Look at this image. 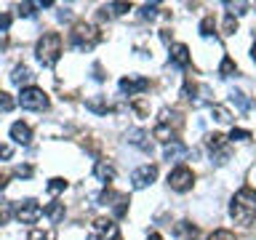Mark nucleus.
Instances as JSON below:
<instances>
[{
	"mask_svg": "<svg viewBox=\"0 0 256 240\" xmlns=\"http://www.w3.org/2000/svg\"><path fill=\"white\" fill-rule=\"evenodd\" d=\"M206 144H208V150H211V152H221V150H227V147H229V141H227V136H221V134H211L206 139Z\"/></svg>",
	"mask_w": 256,
	"mask_h": 240,
	"instance_id": "obj_19",
	"label": "nucleus"
},
{
	"mask_svg": "<svg viewBox=\"0 0 256 240\" xmlns=\"http://www.w3.org/2000/svg\"><path fill=\"white\" fill-rule=\"evenodd\" d=\"M192 181H195V173L189 171L187 166H176L174 171L168 173V187L174 192H187L192 190Z\"/></svg>",
	"mask_w": 256,
	"mask_h": 240,
	"instance_id": "obj_5",
	"label": "nucleus"
},
{
	"mask_svg": "<svg viewBox=\"0 0 256 240\" xmlns=\"http://www.w3.org/2000/svg\"><path fill=\"white\" fill-rule=\"evenodd\" d=\"M187 155H189V147L184 144V141H179V139L168 141L166 150H163V158H166L168 163H171V160H184Z\"/></svg>",
	"mask_w": 256,
	"mask_h": 240,
	"instance_id": "obj_11",
	"label": "nucleus"
},
{
	"mask_svg": "<svg viewBox=\"0 0 256 240\" xmlns=\"http://www.w3.org/2000/svg\"><path fill=\"white\" fill-rule=\"evenodd\" d=\"M43 213H45V216H48L54 224H59V222L64 219V203H59V200H54V203H48V206L43 208Z\"/></svg>",
	"mask_w": 256,
	"mask_h": 240,
	"instance_id": "obj_17",
	"label": "nucleus"
},
{
	"mask_svg": "<svg viewBox=\"0 0 256 240\" xmlns=\"http://www.w3.org/2000/svg\"><path fill=\"white\" fill-rule=\"evenodd\" d=\"M85 109H91V112H96V115L112 112V107H110V102L104 99V96H94V99H88V102H85Z\"/></svg>",
	"mask_w": 256,
	"mask_h": 240,
	"instance_id": "obj_16",
	"label": "nucleus"
},
{
	"mask_svg": "<svg viewBox=\"0 0 256 240\" xmlns=\"http://www.w3.org/2000/svg\"><path fill=\"white\" fill-rule=\"evenodd\" d=\"M37 62L43 67H54L62 56V35L59 32H45V35L37 40Z\"/></svg>",
	"mask_w": 256,
	"mask_h": 240,
	"instance_id": "obj_2",
	"label": "nucleus"
},
{
	"mask_svg": "<svg viewBox=\"0 0 256 240\" xmlns=\"http://www.w3.org/2000/svg\"><path fill=\"white\" fill-rule=\"evenodd\" d=\"M155 179H157V168L155 166H142V168H136V171L131 173V184H134V190H144V187H149Z\"/></svg>",
	"mask_w": 256,
	"mask_h": 240,
	"instance_id": "obj_7",
	"label": "nucleus"
},
{
	"mask_svg": "<svg viewBox=\"0 0 256 240\" xmlns=\"http://www.w3.org/2000/svg\"><path fill=\"white\" fill-rule=\"evenodd\" d=\"M62 190H67V181H64L62 176H56V179L48 181V192H62Z\"/></svg>",
	"mask_w": 256,
	"mask_h": 240,
	"instance_id": "obj_28",
	"label": "nucleus"
},
{
	"mask_svg": "<svg viewBox=\"0 0 256 240\" xmlns=\"http://www.w3.org/2000/svg\"><path fill=\"white\" fill-rule=\"evenodd\" d=\"M238 32V19L235 16H227L224 19V35H235Z\"/></svg>",
	"mask_w": 256,
	"mask_h": 240,
	"instance_id": "obj_31",
	"label": "nucleus"
},
{
	"mask_svg": "<svg viewBox=\"0 0 256 240\" xmlns=\"http://www.w3.org/2000/svg\"><path fill=\"white\" fill-rule=\"evenodd\" d=\"M11 139L16 141V144H30V139H32V131H30V126L27 123H14L11 126Z\"/></svg>",
	"mask_w": 256,
	"mask_h": 240,
	"instance_id": "obj_13",
	"label": "nucleus"
},
{
	"mask_svg": "<svg viewBox=\"0 0 256 240\" xmlns=\"http://www.w3.org/2000/svg\"><path fill=\"white\" fill-rule=\"evenodd\" d=\"M8 27H11V16H8V14H0V30L5 32Z\"/></svg>",
	"mask_w": 256,
	"mask_h": 240,
	"instance_id": "obj_38",
	"label": "nucleus"
},
{
	"mask_svg": "<svg viewBox=\"0 0 256 240\" xmlns=\"http://www.w3.org/2000/svg\"><path fill=\"white\" fill-rule=\"evenodd\" d=\"M211 115H214V118L219 120V123H229V120H232L229 109H227V107H221V104H214V107H211Z\"/></svg>",
	"mask_w": 256,
	"mask_h": 240,
	"instance_id": "obj_22",
	"label": "nucleus"
},
{
	"mask_svg": "<svg viewBox=\"0 0 256 240\" xmlns=\"http://www.w3.org/2000/svg\"><path fill=\"white\" fill-rule=\"evenodd\" d=\"M19 104L24 109H45L48 107V96H45L43 88L27 86V88H22V94H19Z\"/></svg>",
	"mask_w": 256,
	"mask_h": 240,
	"instance_id": "obj_4",
	"label": "nucleus"
},
{
	"mask_svg": "<svg viewBox=\"0 0 256 240\" xmlns=\"http://www.w3.org/2000/svg\"><path fill=\"white\" fill-rule=\"evenodd\" d=\"M96 40H99V32H96L94 24L77 22L75 27H72V32H70V43H72V48H77V51L91 48V45H94Z\"/></svg>",
	"mask_w": 256,
	"mask_h": 240,
	"instance_id": "obj_3",
	"label": "nucleus"
},
{
	"mask_svg": "<svg viewBox=\"0 0 256 240\" xmlns=\"http://www.w3.org/2000/svg\"><path fill=\"white\" fill-rule=\"evenodd\" d=\"M32 77H35V75L30 72V67L19 64V67H14V75H11V83H14V86H22V83H30Z\"/></svg>",
	"mask_w": 256,
	"mask_h": 240,
	"instance_id": "obj_18",
	"label": "nucleus"
},
{
	"mask_svg": "<svg viewBox=\"0 0 256 240\" xmlns=\"http://www.w3.org/2000/svg\"><path fill=\"white\" fill-rule=\"evenodd\" d=\"M94 230H96V235H102V238L117 240V224L112 222V219H96Z\"/></svg>",
	"mask_w": 256,
	"mask_h": 240,
	"instance_id": "obj_12",
	"label": "nucleus"
},
{
	"mask_svg": "<svg viewBox=\"0 0 256 240\" xmlns=\"http://www.w3.org/2000/svg\"><path fill=\"white\" fill-rule=\"evenodd\" d=\"M27 240H54V235H51V232H43V230H32Z\"/></svg>",
	"mask_w": 256,
	"mask_h": 240,
	"instance_id": "obj_35",
	"label": "nucleus"
},
{
	"mask_svg": "<svg viewBox=\"0 0 256 240\" xmlns=\"http://www.w3.org/2000/svg\"><path fill=\"white\" fill-rule=\"evenodd\" d=\"M35 3H22L19 5V16H35Z\"/></svg>",
	"mask_w": 256,
	"mask_h": 240,
	"instance_id": "obj_34",
	"label": "nucleus"
},
{
	"mask_svg": "<svg viewBox=\"0 0 256 240\" xmlns=\"http://www.w3.org/2000/svg\"><path fill=\"white\" fill-rule=\"evenodd\" d=\"M94 176L102 181V184H110V181L115 179V168L107 163V160H99V163L94 166Z\"/></svg>",
	"mask_w": 256,
	"mask_h": 240,
	"instance_id": "obj_14",
	"label": "nucleus"
},
{
	"mask_svg": "<svg viewBox=\"0 0 256 240\" xmlns=\"http://www.w3.org/2000/svg\"><path fill=\"white\" fill-rule=\"evenodd\" d=\"M128 144H134L142 152H152V136L142 128H134V131H128Z\"/></svg>",
	"mask_w": 256,
	"mask_h": 240,
	"instance_id": "obj_9",
	"label": "nucleus"
},
{
	"mask_svg": "<svg viewBox=\"0 0 256 240\" xmlns=\"http://www.w3.org/2000/svg\"><path fill=\"white\" fill-rule=\"evenodd\" d=\"M5 184H8V176H5V173H0V190H5Z\"/></svg>",
	"mask_w": 256,
	"mask_h": 240,
	"instance_id": "obj_40",
	"label": "nucleus"
},
{
	"mask_svg": "<svg viewBox=\"0 0 256 240\" xmlns=\"http://www.w3.org/2000/svg\"><path fill=\"white\" fill-rule=\"evenodd\" d=\"M208 240H235V232H229V230H214L211 235H208Z\"/></svg>",
	"mask_w": 256,
	"mask_h": 240,
	"instance_id": "obj_26",
	"label": "nucleus"
},
{
	"mask_svg": "<svg viewBox=\"0 0 256 240\" xmlns=\"http://www.w3.org/2000/svg\"><path fill=\"white\" fill-rule=\"evenodd\" d=\"M229 139L246 141V139H251V131H246V128H232V134H229Z\"/></svg>",
	"mask_w": 256,
	"mask_h": 240,
	"instance_id": "obj_32",
	"label": "nucleus"
},
{
	"mask_svg": "<svg viewBox=\"0 0 256 240\" xmlns=\"http://www.w3.org/2000/svg\"><path fill=\"white\" fill-rule=\"evenodd\" d=\"M149 88V80L147 77H123L120 80V91L126 96H136V94H142V91H147Z\"/></svg>",
	"mask_w": 256,
	"mask_h": 240,
	"instance_id": "obj_8",
	"label": "nucleus"
},
{
	"mask_svg": "<svg viewBox=\"0 0 256 240\" xmlns=\"http://www.w3.org/2000/svg\"><path fill=\"white\" fill-rule=\"evenodd\" d=\"M16 107V102L11 99V94H5V91H0V112H11V109Z\"/></svg>",
	"mask_w": 256,
	"mask_h": 240,
	"instance_id": "obj_25",
	"label": "nucleus"
},
{
	"mask_svg": "<svg viewBox=\"0 0 256 240\" xmlns=\"http://www.w3.org/2000/svg\"><path fill=\"white\" fill-rule=\"evenodd\" d=\"M110 8L115 14H126V11H131V3H110Z\"/></svg>",
	"mask_w": 256,
	"mask_h": 240,
	"instance_id": "obj_37",
	"label": "nucleus"
},
{
	"mask_svg": "<svg viewBox=\"0 0 256 240\" xmlns=\"http://www.w3.org/2000/svg\"><path fill=\"white\" fill-rule=\"evenodd\" d=\"M195 91H198V86H195L192 80H187V83H184V88H182V96H184V99H192Z\"/></svg>",
	"mask_w": 256,
	"mask_h": 240,
	"instance_id": "obj_36",
	"label": "nucleus"
},
{
	"mask_svg": "<svg viewBox=\"0 0 256 240\" xmlns=\"http://www.w3.org/2000/svg\"><path fill=\"white\" fill-rule=\"evenodd\" d=\"M227 8H229V16H240V14H246V8H248V3H224Z\"/></svg>",
	"mask_w": 256,
	"mask_h": 240,
	"instance_id": "obj_27",
	"label": "nucleus"
},
{
	"mask_svg": "<svg viewBox=\"0 0 256 240\" xmlns=\"http://www.w3.org/2000/svg\"><path fill=\"white\" fill-rule=\"evenodd\" d=\"M157 8H160V5H157V3H152V5H142V19H155L157 16Z\"/></svg>",
	"mask_w": 256,
	"mask_h": 240,
	"instance_id": "obj_29",
	"label": "nucleus"
},
{
	"mask_svg": "<svg viewBox=\"0 0 256 240\" xmlns=\"http://www.w3.org/2000/svg\"><path fill=\"white\" fill-rule=\"evenodd\" d=\"M88 240H102L99 235H96V232H94V235H88Z\"/></svg>",
	"mask_w": 256,
	"mask_h": 240,
	"instance_id": "obj_43",
	"label": "nucleus"
},
{
	"mask_svg": "<svg viewBox=\"0 0 256 240\" xmlns=\"http://www.w3.org/2000/svg\"><path fill=\"white\" fill-rule=\"evenodd\" d=\"M168 62L174 64V67H179V69H187L189 67V48H187V45H182V43L171 45Z\"/></svg>",
	"mask_w": 256,
	"mask_h": 240,
	"instance_id": "obj_10",
	"label": "nucleus"
},
{
	"mask_svg": "<svg viewBox=\"0 0 256 240\" xmlns=\"http://www.w3.org/2000/svg\"><path fill=\"white\" fill-rule=\"evenodd\" d=\"M232 102L243 109V112H248V109H251V102H248V96L243 94V91H232Z\"/></svg>",
	"mask_w": 256,
	"mask_h": 240,
	"instance_id": "obj_24",
	"label": "nucleus"
},
{
	"mask_svg": "<svg viewBox=\"0 0 256 240\" xmlns=\"http://www.w3.org/2000/svg\"><path fill=\"white\" fill-rule=\"evenodd\" d=\"M0 158H11V147L0 144Z\"/></svg>",
	"mask_w": 256,
	"mask_h": 240,
	"instance_id": "obj_39",
	"label": "nucleus"
},
{
	"mask_svg": "<svg viewBox=\"0 0 256 240\" xmlns=\"http://www.w3.org/2000/svg\"><path fill=\"white\" fill-rule=\"evenodd\" d=\"M14 176L30 179V176H32V166H16V168H14Z\"/></svg>",
	"mask_w": 256,
	"mask_h": 240,
	"instance_id": "obj_33",
	"label": "nucleus"
},
{
	"mask_svg": "<svg viewBox=\"0 0 256 240\" xmlns=\"http://www.w3.org/2000/svg\"><path fill=\"white\" fill-rule=\"evenodd\" d=\"M229 216L238 224H251L256 216V190L254 187H243L235 192L232 203H229Z\"/></svg>",
	"mask_w": 256,
	"mask_h": 240,
	"instance_id": "obj_1",
	"label": "nucleus"
},
{
	"mask_svg": "<svg viewBox=\"0 0 256 240\" xmlns=\"http://www.w3.org/2000/svg\"><path fill=\"white\" fill-rule=\"evenodd\" d=\"M235 72H238V64L229 59V56H224V59H221V64H219V75H221V77H229V75H235Z\"/></svg>",
	"mask_w": 256,
	"mask_h": 240,
	"instance_id": "obj_20",
	"label": "nucleus"
},
{
	"mask_svg": "<svg viewBox=\"0 0 256 240\" xmlns=\"http://www.w3.org/2000/svg\"><path fill=\"white\" fill-rule=\"evenodd\" d=\"M174 232H176V240H198V227L195 224H189V222H179L174 227Z\"/></svg>",
	"mask_w": 256,
	"mask_h": 240,
	"instance_id": "obj_15",
	"label": "nucleus"
},
{
	"mask_svg": "<svg viewBox=\"0 0 256 240\" xmlns=\"http://www.w3.org/2000/svg\"><path fill=\"white\" fill-rule=\"evenodd\" d=\"M251 59H254V64H256V43L251 45Z\"/></svg>",
	"mask_w": 256,
	"mask_h": 240,
	"instance_id": "obj_42",
	"label": "nucleus"
},
{
	"mask_svg": "<svg viewBox=\"0 0 256 240\" xmlns=\"http://www.w3.org/2000/svg\"><path fill=\"white\" fill-rule=\"evenodd\" d=\"M147 240H163V238L157 235V232H149V238H147Z\"/></svg>",
	"mask_w": 256,
	"mask_h": 240,
	"instance_id": "obj_41",
	"label": "nucleus"
},
{
	"mask_svg": "<svg viewBox=\"0 0 256 240\" xmlns=\"http://www.w3.org/2000/svg\"><path fill=\"white\" fill-rule=\"evenodd\" d=\"M214 32H216V22H214V16H206V19L200 22V35H203V37H211Z\"/></svg>",
	"mask_w": 256,
	"mask_h": 240,
	"instance_id": "obj_23",
	"label": "nucleus"
},
{
	"mask_svg": "<svg viewBox=\"0 0 256 240\" xmlns=\"http://www.w3.org/2000/svg\"><path fill=\"white\" fill-rule=\"evenodd\" d=\"M112 211H115L117 219L126 216V213H128V195H117V200L112 203Z\"/></svg>",
	"mask_w": 256,
	"mask_h": 240,
	"instance_id": "obj_21",
	"label": "nucleus"
},
{
	"mask_svg": "<svg viewBox=\"0 0 256 240\" xmlns=\"http://www.w3.org/2000/svg\"><path fill=\"white\" fill-rule=\"evenodd\" d=\"M11 216V203L8 200H0V224H5Z\"/></svg>",
	"mask_w": 256,
	"mask_h": 240,
	"instance_id": "obj_30",
	"label": "nucleus"
},
{
	"mask_svg": "<svg viewBox=\"0 0 256 240\" xmlns=\"http://www.w3.org/2000/svg\"><path fill=\"white\" fill-rule=\"evenodd\" d=\"M40 216H43V208L37 206V200H32V198L22 200V203L16 206V219L22 224H35Z\"/></svg>",
	"mask_w": 256,
	"mask_h": 240,
	"instance_id": "obj_6",
	"label": "nucleus"
},
{
	"mask_svg": "<svg viewBox=\"0 0 256 240\" xmlns=\"http://www.w3.org/2000/svg\"><path fill=\"white\" fill-rule=\"evenodd\" d=\"M0 45H3V43H0Z\"/></svg>",
	"mask_w": 256,
	"mask_h": 240,
	"instance_id": "obj_45",
	"label": "nucleus"
},
{
	"mask_svg": "<svg viewBox=\"0 0 256 240\" xmlns=\"http://www.w3.org/2000/svg\"><path fill=\"white\" fill-rule=\"evenodd\" d=\"M117 240H120V238H117Z\"/></svg>",
	"mask_w": 256,
	"mask_h": 240,
	"instance_id": "obj_44",
	"label": "nucleus"
}]
</instances>
